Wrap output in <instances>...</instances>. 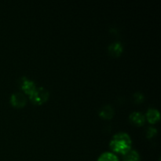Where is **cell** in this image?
Segmentation results:
<instances>
[{
  "label": "cell",
  "mask_w": 161,
  "mask_h": 161,
  "mask_svg": "<svg viewBox=\"0 0 161 161\" xmlns=\"http://www.w3.org/2000/svg\"><path fill=\"white\" fill-rule=\"evenodd\" d=\"M30 100L36 105L44 103L49 97V92L44 87H36L34 91L29 94Z\"/></svg>",
  "instance_id": "2"
},
{
  "label": "cell",
  "mask_w": 161,
  "mask_h": 161,
  "mask_svg": "<svg viewBox=\"0 0 161 161\" xmlns=\"http://www.w3.org/2000/svg\"><path fill=\"white\" fill-rule=\"evenodd\" d=\"M156 134H157V129L154 128V127H150L149 128H147V130H146V136L148 138H151L153 135H155Z\"/></svg>",
  "instance_id": "11"
},
{
  "label": "cell",
  "mask_w": 161,
  "mask_h": 161,
  "mask_svg": "<svg viewBox=\"0 0 161 161\" xmlns=\"http://www.w3.org/2000/svg\"><path fill=\"white\" fill-rule=\"evenodd\" d=\"M19 84H20L21 89L24 90V91L28 94H31L34 91L35 88L36 87L34 82L28 80L26 77H22L20 81H19Z\"/></svg>",
  "instance_id": "3"
},
{
  "label": "cell",
  "mask_w": 161,
  "mask_h": 161,
  "mask_svg": "<svg viewBox=\"0 0 161 161\" xmlns=\"http://www.w3.org/2000/svg\"><path fill=\"white\" fill-rule=\"evenodd\" d=\"M145 116L140 112H134L130 115V120L136 125L141 126L145 123Z\"/></svg>",
  "instance_id": "5"
},
{
  "label": "cell",
  "mask_w": 161,
  "mask_h": 161,
  "mask_svg": "<svg viewBox=\"0 0 161 161\" xmlns=\"http://www.w3.org/2000/svg\"><path fill=\"white\" fill-rule=\"evenodd\" d=\"M97 161H119L117 157L112 153H104L99 157Z\"/></svg>",
  "instance_id": "10"
},
{
  "label": "cell",
  "mask_w": 161,
  "mask_h": 161,
  "mask_svg": "<svg viewBox=\"0 0 161 161\" xmlns=\"http://www.w3.org/2000/svg\"><path fill=\"white\" fill-rule=\"evenodd\" d=\"M130 137L124 132L117 133L113 137L110 142V147L113 151L121 154H126L131 148Z\"/></svg>",
  "instance_id": "1"
},
{
  "label": "cell",
  "mask_w": 161,
  "mask_h": 161,
  "mask_svg": "<svg viewBox=\"0 0 161 161\" xmlns=\"http://www.w3.org/2000/svg\"><path fill=\"white\" fill-rule=\"evenodd\" d=\"M10 102L13 105L20 108V107L25 106L27 100L26 97L23 94H21V93H15V94H12V96H11Z\"/></svg>",
  "instance_id": "4"
},
{
  "label": "cell",
  "mask_w": 161,
  "mask_h": 161,
  "mask_svg": "<svg viewBox=\"0 0 161 161\" xmlns=\"http://www.w3.org/2000/svg\"><path fill=\"white\" fill-rule=\"evenodd\" d=\"M122 50L123 47L120 42H113V43L110 44L109 47H108V52L113 56H119L122 53Z\"/></svg>",
  "instance_id": "8"
},
{
  "label": "cell",
  "mask_w": 161,
  "mask_h": 161,
  "mask_svg": "<svg viewBox=\"0 0 161 161\" xmlns=\"http://www.w3.org/2000/svg\"><path fill=\"white\" fill-rule=\"evenodd\" d=\"M99 115L105 119H111L114 115V109L110 105H104L99 109Z\"/></svg>",
  "instance_id": "6"
},
{
  "label": "cell",
  "mask_w": 161,
  "mask_h": 161,
  "mask_svg": "<svg viewBox=\"0 0 161 161\" xmlns=\"http://www.w3.org/2000/svg\"><path fill=\"white\" fill-rule=\"evenodd\" d=\"M134 100L136 102H143V99H144V96L142 93H135L133 96Z\"/></svg>",
  "instance_id": "12"
},
{
  "label": "cell",
  "mask_w": 161,
  "mask_h": 161,
  "mask_svg": "<svg viewBox=\"0 0 161 161\" xmlns=\"http://www.w3.org/2000/svg\"><path fill=\"white\" fill-rule=\"evenodd\" d=\"M123 161H140L139 154H138L137 151L130 149L129 152L124 154Z\"/></svg>",
  "instance_id": "9"
},
{
  "label": "cell",
  "mask_w": 161,
  "mask_h": 161,
  "mask_svg": "<svg viewBox=\"0 0 161 161\" xmlns=\"http://www.w3.org/2000/svg\"><path fill=\"white\" fill-rule=\"evenodd\" d=\"M146 118L149 123L154 124L160 119V113L155 108H149L146 113Z\"/></svg>",
  "instance_id": "7"
}]
</instances>
